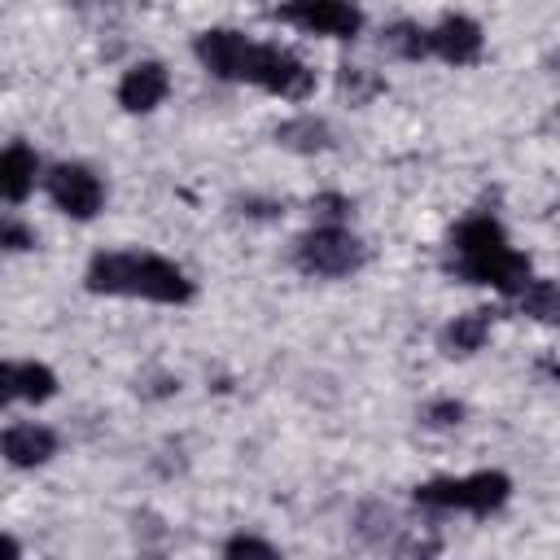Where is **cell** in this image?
<instances>
[{
  "mask_svg": "<svg viewBox=\"0 0 560 560\" xmlns=\"http://www.w3.org/2000/svg\"><path fill=\"white\" fill-rule=\"evenodd\" d=\"M459 420H464V407L455 398H438V402L424 407V424H433V429H451Z\"/></svg>",
  "mask_w": 560,
  "mask_h": 560,
  "instance_id": "d6986e66",
  "label": "cell"
},
{
  "mask_svg": "<svg viewBox=\"0 0 560 560\" xmlns=\"http://www.w3.org/2000/svg\"><path fill=\"white\" fill-rule=\"evenodd\" d=\"M512 494V481L503 472H468V477H438L416 486V503L420 508H446V512H494L503 508Z\"/></svg>",
  "mask_w": 560,
  "mask_h": 560,
  "instance_id": "7a4b0ae2",
  "label": "cell"
},
{
  "mask_svg": "<svg viewBox=\"0 0 560 560\" xmlns=\"http://www.w3.org/2000/svg\"><path fill=\"white\" fill-rule=\"evenodd\" d=\"M455 276H464L468 284H490V289H499L508 298H516L534 280L529 276V258L516 254L512 245H499V249H490L481 258H459L455 262Z\"/></svg>",
  "mask_w": 560,
  "mask_h": 560,
  "instance_id": "52a82bcc",
  "label": "cell"
},
{
  "mask_svg": "<svg viewBox=\"0 0 560 560\" xmlns=\"http://www.w3.org/2000/svg\"><path fill=\"white\" fill-rule=\"evenodd\" d=\"M44 184H48L52 206H57L61 214H70V219H92V214L105 206V184H101V175H96L92 166H83V162H61V166H52Z\"/></svg>",
  "mask_w": 560,
  "mask_h": 560,
  "instance_id": "8992f818",
  "label": "cell"
},
{
  "mask_svg": "<svg viewBox=\"0 0 560 560\" xmlns=\"http://www.w3.org/2000/svg\"><path fill=\"white\" fill-rule=\"evenodd\" d=\"M88 289L92 293H109V298H149L162 306H179L192 298V280L158 258V254H140V249H118V254H96L88 262Z\"/></svg>",
  "mask_w": 560,
  "mask_h": 560,
  "instance_id": "6da1fadb",
  "label": "cell"
},
{
  "mask_svg": "<svg viewBox=\"0 0 560 560\" xmlns=\"http://www.w3.org/2000/svg\"><path fill=\"white\" fill-rule=\"evenodd\" d=\"M0 385H4V398H22V402H48V398L57 394L52 368H44V363H35V359L4 363V368H0Z\"/></svg>",
  "mask_w": 560,
  "mask_h": 560,
  "instance_id": "7c38bea8",
  "label": "cell"
},
{
  "mask_svg": "<svg viewBox=\"0 0 560 560\" xmlns=\"http://www.w3.org/2000/svg\"><path fill=\"white\" fill-rule=\"evenodd\" d=\"M4 459L13 468H35V464H48L57 455V433L48 424H35V420H22V424H9L4 438Z\"/></svg>",
  "mask_w": 560,
  "mask_h": 560,
  "instance_id": "8fae6325",
  "label": "cell"
},
{
  "mask_svg": "<svg viewBox=\"0 0 560 560\" xmlns=\"http://www.w3.org/2000/svg\"><path fill=\"white\" fill-rule=\"evenodd\" d=\"M166 88H171L166 66H162V61H140V66H131V70L122 74V83H118V105H122L127 114H149V109L162 105Z\"/></svg>",
  "mask_w": 560,
  "mask_h": 560,
  "instance_id": "30bf717a",
  "label": "cell"
},
{
  "mask_svg": "<svg viewBox=\"0 0 560 560\" xmlns=\"http://www.w3.org/2000/svg\"><path fill=\"white\" fill-rule=\"evenodd\" d=\"M35 171H39V158L26 149V144H9L4 158H0V192L4 201H26V192L35 188Z\"/></svg>",
  "mask_w": 560,
  "mask_h": 560,
  "instance_id": "5bb4252c",
  "label": "cell"
},
{
  "mask_svg": "<svg viewBox=\"0 0 560 560\" xmlns=\"http://www.w3.org/2000/svg\"><path fill=\"white\" fill-rule=\"evenodd\" d=\"M271 13L306 35H328V39H350L363 26L354 0H280Z\"/></svg>",
  "mask_w": 560,
  "mask_h": 560,
  "instance_id": "5b68a950",
  "label": "cell"
},
{
  "mask_svg": "<svg viewBox=\"0 0 560 560\" xmlns=\"http://www.w3.org/2000/svg\"><path fill=\"white\" fill-rule=\"evenodd\" d=\"M311 210H315L324 223H341V219L350 214V201H346L341 192H319V197L311 201Z\"/></svg>",
  "mask_w": 560,
  "mask_h": 560,
  "instance_id": "ffe728a7",
  "label": "cell"
},
{
  "mask_svg": "<svg viewBox=\"0 0 560 560\" xmlns=\"http://www.w3.org/2000/svg\"><path fill=\"white\" fill-rule=\"evenodd\" d=\"M516 298H521V311H525V315H534V319H542V324H560V284H551V280H529Z\"/></svg>",
  "mask_w": 560,
  "mask_h": 560,
  "instance_id": "2e32d148",
  "label": "cell"
},
{
  "mask_svg": "<svg viewBox=\"0 0 560 560\" xmlns=\"http://www.w3.org/2000/svg\"><path fill=\"white\" fill-rule=\"evenodd\" d=\"M486 337H490V311H468L442 328V350L446 354H477L486 346Z\"/></svg>",
  "mask_w": 560,
  "mask_h": 560,
  "instance_id": "9a60e30c",
  "label": "cell"
},
{
  "mask_svg": "<svg viewBox=\"0 0 560 560\" xmlns=\"http://www.w3.org/2000/svg\"><path fill=\"white\" fill-rule=\"evenodd\" d=\"M429 48L433 57L451 61V66H468L481 57V26L472 18H442L433 31H429Z\"/></svg>",
  "mask_w": 560,
  "mask_h": 560,
  "instance_id": "9c48e42d",
  "label": "cell"
},
{
  "mask_svg": "<svg viewBox=\"0 0 560 560\" xmlns=\"http://www.w3.org/2000/svg\"><path fill=\"white\" fill-rule=\"evenodd\" d=\"M223 556H276V547L271 542H262V538H245V534H236V538H228L223 542Z\"/></svg>",
  "mask_w": 560,
  "mask_h": 560,
  "instance_id": "7402d4cb",
  "label": "cell"
},
{
  "mask_svg": "<svg viewBox=\"0 0 560 560\" xmlns=\"http://www.w3.org/2000/svg\"><path fill=\"white\" fill-rule=\"evenodd\" d=\"M298 267L306 271V276H350V271H359L363 267V258H368V249H363V241L354 236V232H346L341 223H319V228H311L302 241H298Z\"/></svg>",
  "mask_w": 560,
  "mask_h": 560,
  "instance_id": "3957f363",
  "label": "cell"
},
{
  "mask_svg": "<svg viewBox=\"0 0 560 560\" xmlns=\"http://www.w3.org/2000/svg\"><path fill=\"white\" fill-rule=\"evenodd\" d=\"M499 245H508V236H503V228H499L490 214H472V219H464V223L451 232V254H455V262H459V258H481V254H490V249H499Z\"/></svg>",
  "mask_w": 560,
  "mask_h": 560,
  "instance_id": "4fadbf2b",
  "label": "cell"
},
{
  "mask_svg": "<svg viewBox=\"0 0 560 560\" xmlns=\"http://www.w3.org/2000/svg\"><path fill=\"white\" fill-rule=\"evenodd\" d=\"M381 88V79H368L363 70H354V66H346L341 70V92H350L354 101H363V96H372Z\"/></svg>",
  "mask_w": 560,
  "mask_h": 560,
  "instance_id": "44dd1931",
  "label": "cell"
},
{
  "mask_svg": "<svg viewBox=\"0 0 560 560\" xmlns=\"http://www.w3.org/2000/svg\"><path fill=\"white\" fill-rule=\"evenodd\" d=\"M385 44H389V52H398V57H407V61L433 57V48H429V31L416 26V22H398V26H389V31H385Z\"/></svg>",
  "mask_w": 560,
  "mask_h": 560,
  "instance_id": "ac0fdd59",
  "label": "cell"
},
{
  "mask_svg": "<svg viewBox=\"0 0 560 560\" xmlns=\"http://www.w3.org/2000/svg\"><path fill=\"white\" fill-rule=\"evenodd\" d=\"M0 241H4V249H13V254H18V249H31V245H35V232H31V228H22L18 219H9V223H4V232H0Z\"/></svg>",
  "mask_w": 560,
  "mask_h": 560,
  "instance_id": "603a6c76",
  "label": "cell"
},
{
  "mask_svg": "<svg viewBox=\"0 0 560 560\" xmlns=\"http://www.w3.org/2000/svg\"><path fill=\"white\" fill-rule=\"evenodd\" d=\"M197 61L219 74V79H245V66H249V52L254 44L241 35V31H228V26H214V31H201L197 44H192Z\"/></svg>",
  "mask_w": 560,
  "mask_h": 560,
  "instance_id": "ba28073f",
  "label": "cell"
},
{
  "mask_svg": "<svg viewBox=\"0 0 560 560\" xmlns=\"http://www.w3.org/2000/svg\"><path fill=\"white\" fill-rule=\"evenodd\" d=\"M276 140H280V144H289V149L315 153V149H324V144H328V127H324L319 118L302 114V118H293V122H280V127H276Z\"/></svg>",
  "mask_w": 560,
  "mask_h": 560,
  "instance_id": "e0dca14e",
  "label": "cell"
},
{
  "mask_svg": "<svg viewBox=\"0 0 560 560\" xmlns=\"http://www.w3.org/2000/svg\"><path fill=\"white\" fill-rule=\"evenodd\" d=\"M245 83L271 92V96H284V101H302L311 96L315 88V74L280 44H254L249 52V66H245Z\"/></svg>",
  "mask_w": 560,
  "mask_h": 560,
  "instance_id": "277c9868",
  "label": "cell"
}]
</instances>
